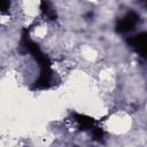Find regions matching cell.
<instances>
[{
  "label": "cell",
  "mask_w": 147,
  "mask_h": 147,
  "mask_svg": "<svg viewBox=\"0 0 147 147\" xmlns=\"http://www.w3.org/2000/svg\"><path fill=\"white\" fill-rule=\"evenodd\" d=\"M40 8L44 13L45 16H47L49 20H55L56 18V13H55V9L53 8V6L49 3V2H46V1H42L40 3Z\"/></svg>",
  "instance_id": "cell-3"
},
{
  "label": "cell",
  "mask_w": 147,
  "mask_h": 147,
  "mask_svg": "<svg viewBox=\"0 0 147 147\" xmlns=\"http://www.w3.org/2000/svg\"><path fill=\"white\" fill-rule=\"evenodd\" d=\"M129 42H130V46L137 53H139L140 55L145 54V46H146V33L145 32H141V33L133 36L129 40Z\"/></svg>",
  "instance_id": "cell-2"
},
{
  "label": "cell",
  "mask_w": 147,
  "mask_h": 147,
  "mask_svg": "<svg viewBox=\"0 0 147 147\" xmlns=\"http://www.w3.org/2000/svg\"><path fill=\"white\" fill-rule=\"evenodd\" d=\"M139 21V15L133 11V10H130L127 11L123 17H121V20L117 22V25H116V30L119 32V33H127V32H131L132 30H134L137 23Z\"/></svg>",
  "instance_id": "cell-1"
}]
</instances>
